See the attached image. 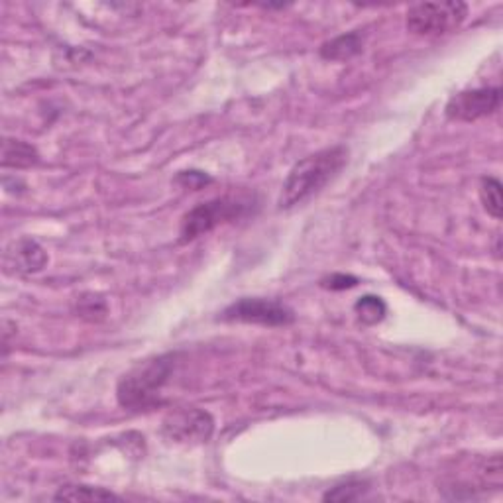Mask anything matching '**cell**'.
Listing matches in <instances>:
<instances>
[{
	"mask_svg": "<svg viewBox=\"0 0 503 503\" xmlns=\"http://www.w3.org/2000/svg\"><path fill=\"white\" fill-rule=\"evenodd\" d=\"M77 310L81 317L87 318V321H100V318H105L106 315V301L95 294L81 295Z\"/></svg>",
	"mask_w": 503,
	"mask_h": 503,
	"instance_id": "15",
	"label": "cell"
},
{
	"mask_svg": "<svg viewBox=\"0 0 503 503\" xmlns=\"http://www.w3.org/2000/svg\"><path fill=\"white\" fill-rule=\"evenodd\" d=\"M362 48H364V35L358 30H354L325 42L318 53H321V58L326 61H349L358 56Z\"/></svg>",
	"mask_w": 503,
	"mask_h": 503,
	"instance_id": "9",
	"label": "cell"
},
{
	"mask_svg": "<svg viewBox=\"0 0 503 503\" xmlns=\"http://www.w3.org/2000/svg\"><path fill=\"white\" fill-rule=\"evenodd\" d=\"M365 491H368V483L362 480H350L333 490H328L323 496V499L325 501H356V499H362L365 496Z\"/></svg>",
	"mask_w": 503,
	"mask_h": 503,
	"instance_id": "14",
	"label": "cell"
},
{
	"mask_svg": "<svg viewBox=\"0 0 503 503\" xmlns=\"http://www.w3.org/2000/svg\"><path fill=\"white\" fill-rule=\"evenodd\" d=\"M210 181H213V179H210L205 171H197V169L179 171L177 177H176V183H179L183 189H193V191L203 189L205 185H208Z\"/></svg>",
	"mask_w": 503,
	"mask_h": 503,
	"instance_id": "16",
	"label": "cell"
},
{
	"mask_svg": "<svg viewBox=\"0 0 503 503\" xmlns=\"http://www.w3.org/2000/svg\"><path fill=\"white\" fill-rule=\"evenodd\" d=\"M40 163V153L32 144L16 138H4L3 142V168L28 169Z\"/></svg>",
	"mask_w": 503,
	"mask_h": 503,
	"instance_id": "10",
	"label": "cell"
},
{
	"mask_svg": "<svg viewBox=\"0 0 503 503\" xmlns=\"http://www.w3.org/2000/svg\"><path fill=\"white\" fill-rule=\"evenodd\" d=\"M501 105V89L499 87H482L460 90L446 103V118L456 122H475L480 118L493 114Z\"/></svg>",
	"mask_w": 503,
	"mask_h": 503,
	"instance_id": "7",
	"label": "cell"
},
{
	"mask_svg": "<svg viewBox=\"0 0 503 503\" xmlns=\"http://www.w3.org/2000/svg\"><path fill=\"white\" fill-rule=\"evenodd\" d=\"M48 263V254L32 238H20L4 252V266L12 273H38Z\"/></svg>",
	"mask_w": 503,
	"mask_h": 503,
	"instance_id": "8",
	"label": "cell"
},
{
	"mask_svg": "<svg viewBox=\"0 0 503 503\" xmlns=\"http://www.w3.org/2000/svg\"><path fill=\"white\" fill-rule=\"evenodd\" d=\"M56 501H111L121 499L114 491L98 486H87V483H66L58 490Z\"/></svg>",
	"mask_w": 503,
	"mask_h": 503,
	"instance_id": "11",
	"label": "cell"
},
{
	"mask_svg": "<svg viewBox=\"0 0 503 503\" xmlns=\"http://www.w3.org/2000/svg\"><path fill=\"white\" fill-rule=\"evenodd\" d=\"M480 199L486 213L493 218H501L503 215V199H501V183L496 177H483L480 183Z\"/></svg>",
	"mask_w": 503,
	"mask_h": 503,
	"instance_id": "13",
	"label": "cell"
},
{
	"mask_svg": "<svg viewBox=\"0 0 503 503\" xmlns=\"http://www.w3.org/2000/svg\"><path fill=\"white\" fill-rule=\"evenodd\" d=\"M221 318L226 323H246L260 326H287L295 323V310L278 299L242 297L228 305Z\"/></svg>",
	"mask_w": 503,
	"mask_h": 503,
	"instance_id": "5",
	"label": "cell"
},
{
	"mask_svg": "<svg viewBox=\"0 0 503 503\" xmlns=\"http://www.w3.org/2000/svg\"><path fill=\"white\" fill-rule=\"evenodd\" d=\"M321 286L325 289L331 291H344V289H352L358 286V278L354 276H346V273H333L331 278H326L321 281Z\"/></svg>",
	"mask_w": 503,
	"mask_h": 503,
	"instance_id": "17",
	"label": "cell"
},
{
	"mask_svg": "<svg viewBox=\"0 0 503 503\" xmlns=\"http://www.w3.org/2000/svg\"><path fill=\"white\" fill-rule=\"evenodd\" d=\"M177 365V354L153 356L136 364L118 381L116 397L128 411H148L163 404L161 393Z\"/></svg>",
	"mask_w": 503,
	"mask_h": 503,
	"instance_id": "2",
	"label": "cell"
},
{
	"mask_svg": "<svg viewBox=\"0 0 503 503\" xmlns=\"http://www.w3.org/2000/svg\"><path fill=\"white\" fill-rule=\"evenodd\" d=\"M349 163V148L346 145H333V148L318 150L307 158L299 160L283 181L279 208H294L303 205L313 195L331 183L342 168Z\"/></svg>",
	"mask_w": 503,
	"mask_h": 503,
	"instance_id": "1",
	"label": "cell"
},
{
	"mask_svg": "<svg viewBox=\"0 0 503 503\" xmlns=\"http://www.w3.org/2000/svg\"><path fill=\"white\" fill-rule=\"evenodd\" d=\"M215 431V420L207 411L197 407H185L173 411L163 420L161 433L168 441L181 444L207 443Z\"/></svg>",
	"mask_w": 503,
	"mask_h": 503,
	"instance_id": "6",
	"label": "cell"
},
{
	"mask_svg": "<svg viewBox=\"0 0 503 503\" xmlns=\"http://www.w3.org/2000/svg\"><path fill=\"white\" fill-rule=\"evenodd\" d=\"M468 16V4L460 0L446 3H419L407 11L405 26L411 34L420 38H438L456 32Z\"/></svg>",
	"mask_w": 503,
	"mask_h": 503,
	"instance_id": "4",
	"label": "cell"
},
{
	"mask_svg": "<svg viewBox=\"0 0 503 503\" xmlns=\"http://www.w3.org/2000/svg\"><path fill=\"white\" fill-rule=\"evenodd\" d=\"M354 310L364 325H378L386 318L388 305L378 295H364L356 301Z\"/></svg>",
	"mask_w": 503,
	"mask_h": 503,
	"instance_id": "12",
	"label": "cell"
},
{
	"mask_svg": "<svg viewBox=\"0 0 503 503\" xmlns=\"http://www.w3.org/2000/svg\"><path fill=\"white\" fill-rule=\"evenodd\" d=\"M254 207V197L244 195H224L200 203L183 216L179 242H191L199 236L213 232L216 226L248 216Z\"/></svg>",
	"mask_w": 503,
	"mask_h": 503,
	"instance_id": "3",
	"label": "cell"
}]
</instances>
